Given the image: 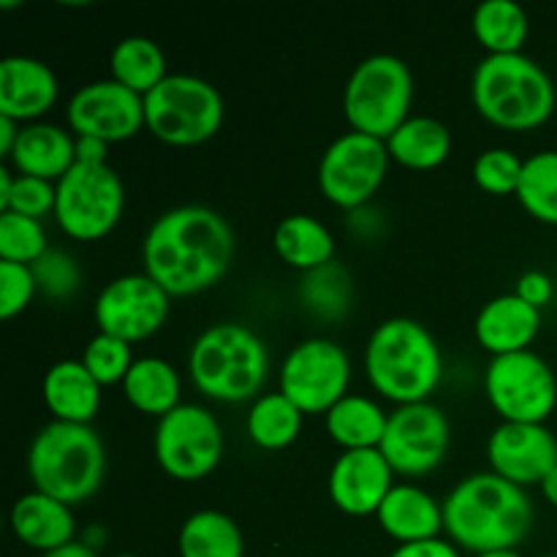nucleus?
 I'll return each instance as SVG.
<instances>
[{
    "mask_svg": "<svg viewBox=\"0 0 557 557\" xmlns=\"http://www.w3.org/2000/svg\"><path fill=\"white\" fill-rule=\"evenodd\" d=\"M234 248V232L221 212L205 205H180L147 228L141 261L169 297H190L226 275Z\"/></svg>",
    "mask_w": 557,
    "mask_h": 557,
    "instance_id": "f257e3e1",
    "label": "nucleus"
},
{
    "mask_svg": "<svg viewBox=\"0 0 557 557\" xmlns=\"http://www.w3.org/2000/svg\"><path fill=\"white\" fill-rule=\"evenodd\" d=\"M533 504L525 487L498 473H471L444 498V531L473 555L517 549L531 533Z\"/></svg>",
    "mask_w": 557,
    "mask_h": 557,
    "instance_id": "f03ea898",
    "label": "nucleus"
},
{
    "mask_svg": "<svg viewBox=\"0 0 557 557\" xmlns=\"http://www.w3.org/2000/svg\"><path fill=\"white\" fill-rule=\"evenodd\" d=\"M364 373L379 395L397 406L424 403L444 375V357L433 332L397 315L381 321L364 348Z\"/></svg>",
    "mask_w": 557,
    "mask_h": 557,
    "instance_id": "7ed1b4c3",
    "label": "nucleus"
},
{
    "mask_svg": "<svg viewBox=\"0 0 557 557\" xmlns=\"http://www.w3.org/2000/svg\"><path fill=\"white\" fill-rule=\"evenodd\" d=\"M471 98L484 120L506 131H531L555 112V85L525 52L487 54L471 79Z\"/></svg>",
    "mask_w": 557,
    "mask_h": 557,
    "instance_id": "20e7f679",
    "label": "nucleus"
},
{
    "mask_svg": "<svg viewBox=\"0 0 557 557\" xmlns=\"http://www.w3.org/2000/svg\"><path fill=\"white\" fill-rule=\"evenodd\" d=\"M188 370L196 389L218 403L256 400L270 373V351L250 326L212 324L194 341Z\"/></svg>",
    "mask_w": 557,
    "mask_h": 557,
    "instance_id": "39448f33",
    "label": "nucleus"
},
{
    "mask_svg": "<svg viewBox=\"0 0 557 557\" xmlns=\"http://www.w3.org/2000/svg\"><path fill=\"white\" fill-rule=\"evenodd\" d=\"M27 473L33 487L63 500L85 504L98 493L107 473V449L90 424L49 422L38 430L27 451Z\"/></svg>",
    "mask_w": 557,
    "mask_h": 557,
    "instance_id": "423d86ee",
    "label": "nucleus"
},
{
    "mask_svg": "<svg viewBox=\"0 0 557 557\" xmlns=\"http://www.w3.org/2000/svg\"><path fill=\"white\" fill-rule=\"evenodd\" d=\"M413 74L397 54H370L351 71L343 90V112L351 131L386 141L408 117Z\"/></svg>",
    "mask_w": 557,
    "mask_h": 557,
    "instance_id": "0eeeda50",
    "label": "nucleus"
},
{
    "mask_svg": "<svg viewBox=\"0 0 557 557\" xmlns=\"http://www.w3.org/2000/svg\"><path fill=\"white\" fill-rule=\"evenodd\" d=\"M223 96L196 74H169L145 96V125L174 147L201 145L221 131Z\"/></svg>",
    "mask_w": 557,
    "mask_h": 557,
    "instance_id": "6e6552de",
    "label": "nucleus"
},
{
    "mask_svg": "<svg viewBox=\"0 0 557 557\" xmlns=\"http://www.w3.org/2000/svg\"><path fill=\"white\" fill-rule=\"evenodd\" d=\"M54 185V221L69 237L92 243L107 237L123 218V180L109 163L76 161Z\"/></svg>",
    "mask_w": 557,
    "mask_h": 557,
    "instance_id": "1a4fd4ad",
    "label": "nucleus"
},
{
    "mask_svg": "<svg viewBox=\"0 0 557 557\" xmlns=\"http://www.w3.org/2000/svg\"><path fill=\"white\" fill-rule=\"evenodd\" d=\"M156 460L177 482H199L210 476L223 457V430L215 413L194 403H180L158 419L152 435Z\"/></svg>",
    "mask_w": 557,
    "mask_h": 557,
    "instance_id": "9d476101",
    "label": "nucleus"
},
{
    "mask_svg": "<svg viewBox=\"0 0 557 557\" xmlns=\"http://www.w3.org/2000/svg\"><path fill=\"white\" fill-rule=\"evenodd\" d=\"M484 392L504 422L544 424L557 406V379L533 351L493 357L484 373Z\"/></svg>",
    "mask_w": 557,
    "mask_h": 557,
    "instance_id": "9b49d317",
    "label": "nucleus"
},
{
    "mask_svg": "<svg viewBox=\"0 0 557 557\" xmlns=\"http://www.w3.org/2000/svg\"><path fill=\"white\" fill-rule=\"evenodd\" d=\"M389 158L386 141L375 136L359 131L337 136L319 161L321 194L343 210H359L384 183Z\"/></svg>",
    "mask_w": 557,
    "mask_h": 557,
    "instance_id": "f8f14e48",
    "label": "nucleus"
},
{
    "mask_svg": "<svg viewBox=\"0 0 557 557\" xmlns=\"http://www.w3.org/2000/svg\"><path fill=\"white\" fill-rule=\"evenodd\" d=\"M348 384L351 359L326 337H308L283 359L281 392L302 413H326L348 395Z\"/></svg>",
    "mask_w": 557,
    "mask_h": 557,
    "instance_id": "ddd939ff",
    "label": "nucleus"
},
{
    "mask_svg": "<svg viewBox=\"0 0 557 557\" xmlns=\"http://www.w3.org/2000/svg\"><path fill=\"white\" fill-rule=\"evenodd\" d=\"M449 441L451 428L446 413L424 400L411 403V406H397V411L389 413L379 449L395 473L424 476L444 462Z\"/></svg>",
    "mask_w": 557,
    "mask_h": 557,
    "instance_id": "4468645a",
    "label": "nucleus"
},
{
    "mask_svg": "<svg viewBox=\"0 0 557 557\" xmlns=\"http://www.w3.org/2000/svg\"><path fill=\"white\" fill-rule=\"evenodd\" d=\"M169 292L147 272L120 275L96 297V324L103 335L125 343L156 335L169 319Z\"/></svg>",
    "mask_w": 557,
    "mask_h": 557,
    "instance_id": "2eb2a0df",
    "label": "nucleus"
},
{
    "mask_svg": "<svg viewBox=\"0 0 557 557\" xmlns=\"http://www.w3.org/2000/svg\"><path fill=\"white\" fill-rule=\"evenodd\" d=\"M69 125L76 136L107 145L125 141L145 125V96L117 79H98L79 87L69 101Z\"/></svg>",
    "mask_w": 557,
    "mask_h": 557,
    "instance_id": "dca6fc26",
    "label": "nucleus"
},
{
    "mask_svg": "<svg viewBox=\"0 0 557 557\" xmlns=\"http://www.w3.org/2000/svg\"><path fill=\"white\" fill-rule=\"evenodd\" d=\"M493 473L528 487L542 484L557 466V438L547 424L500 422L487 441Z\"/></svg>",
    "mask_w": 557,
    "mask_h": 557,
    "instance_id": "f3484780",
    "label": "nucleus"
},
{
    "mask_svg": "<svg viewBox=\"0 0 557 557\" xmlns=\"http://www.w3.org/2000/svg\"><path fill=\"white\" fill-rule=\"evenodd\" d=\"M395 471L381 455V449H354L343 451L335 462L326 484H330V498L341 511L351 517L375 515L395 487L392 482Z\"/></svg>",
    "mask_w": 557,
    "mask_h": 557,
    "instance_id": "a211bd4d",
    "label": "nucleus"
},
{
    "mask_svg": "<svg viewBox=\"0 0 557 557\" xmlns=\"http://www.w3.org/2000/svg\"><path fill=\"white\" fill-rule=\"evenodd\" d=\"M58 76L44 60L9 54L0 60V114L16 120H36L58 101Z\"/></svg>",
    "mask_w": 557,
    "mask_h": 557,
    "instance_id": "6ab92c4d",
    "label": "nucleus"
},
{
    "mask_svg": "<svg viewBox=\"0 0 557 557\" xmlns=\"http://www.w3.org/2000/svg\"><path fill=\"white\" fill-rule=\"evenodd\" d=\"M476 337L493 357L528 351L542 330V310L528 305L517 294L490 299L476 315Z\"/></svg>",
    "mask_w": 557,
    "mask_h": 557,
    "instance_id": "aec40b11",
    "label": "nucleus"
},
{
    "mask_svg": "<svg viewBox=\"0 0 557 557\" xmlns=\"http://www.w3.org/2000/svg\"><path fill=\"white\" fill-rule=\"evenodd\" d=\"M375 517L386 536L400 544L428 542L444 531V504L417 484H395Z\"/></svg>",
    "mask_w": 557,
    "mask_h": 557,
    "instance_id": "412c9836",
    "label": "nucleus"
},
{
    "mask_svg": "<svg viewBox=\"0 0 557 557\" xmlns=\"http://www.w3.org/2000/svg\"><path fill=\"white\" fill-rule=\"evenodd\" d=\"M11 531L30 549H38L41 555L52 553L74 542V511L63 500L33 490L16 498L11 509Z\"/></svg>",
    "mask_w": 557,
    "mask_h": 557,
    "instance_id": "4be33fe9",
    "label": "nucleus"
},
{
    "mask_svg": "<svg viewBox=\"0 0 557 557\" xmlns=\"http://www.w3.org/2000/svg\"><path fill=\"white\" fill-rule=\"evenodd\" d=\"M16 174L58 183L76 163V136L52 123H30L20 131L9 156Z\"/></svg>",
    "mask_w": 557,
    "mask_h": 557,
    "instance_id": "5701e85b",
    "label": "nucleus"
},
{
    "mask_svg": "<svg viewBox=\"0 0 557 557\" xmlns=\"http://www.w3.org/2000/svg\"><path fill=\"white\" fill-rule=\"evenodd\" d=\"M44 403L58 422L90 424L101 408V384L82 364V359L54 362L44 375Z\"/></svg>",
    "mask_w": 557,
    "mask_h": 557,
    "instance_id": "b1692460",
    "label": "nucleus"
},
{
    "mask_svg": "<svg viewBox=\"0 0 557 557\" xmlns=\"http://www.w3.org/2000/svg\"><path fill=\"white\" fill-rule=\"evenodd\" d=\"M272 245L288 267L302 272L319 270V267L330 264L335 256V237L326 223L313 215L283 218L272 234Z\"/></svg>",
    "mask_w": 557,
    "mask_h": 557,
    "instance_id": "393cba45",
    "label": "nucleus"
},
{
    "mask_svg": "<svg viewBox=\"0 0 557 557\" xmlns=\"http://www.w3.org/2000/svg\"><path fill=\"white\" fill-rule=\"evenodd\" d=\"M389 413L364 395H346L326 411V433L343 451L379 449L384 441Z\"/></svg>",
    "mask_w": 557,
    "mask_h": 557,
    "instance_id": "a878e982",
    "label": "nucleus"
},
{
    "mask_svg": "<svg viewBox=\"0 0 557 557\" xmlns=\"http://www.w3.org/2000/svg\"><path fill=\"white\" fill-rule=\"evenodd\" d=\"M123 392L131 406L150 417H166L169 411L180 406V373L174 364L161 357H141L131 364L128 375L123 381Z\"/></svg>",
    "mask_w": 557,
    "mask_h": 557,
    "instance_id": "bb28decb",
    "label": "nucleus"
},
{
    "mask_svg": "<svg viewBox=\"0 0 557 557\" xmlns=\"http://www.w3.org/2000/svg\"><path fill=\"white\" fill-rule=\"evenodd\" d=\"M386 150L397 163L408 169H435L449 158L451 134L441 120L428 114H411L386 139Z\"/></svg>",
    "mask_w": 557,
    "mask_h": 557,
    "instance_id": "cd10ccee",
    "label": "nucleus"
},
{
    "mask_svg": "<svg viewBox=\"0 0 557 557\" xmlns=\"http://www.w3.org/2000/svg\"><path fill=\"white\" fill-rule=\"evenodd\" d=\"M177 549L180 557H245V539L232 517L201 509L180 528Z\"/></svg>",
    "mask_w": 557,
    "mask_h": 557,
    "instance_id": "c85d7f7f",
    "label": "nucleus"
},
{
    "mask_svg": "<svg viewBox=\"0 0 557 557\" xmlns=\"http://www.w3.org/2000/svg\"><path fill=\"white\" fill-rule=\"evenodd\" d=\"M302 419L305 413L283 392H267V395H259L253 400L245 428H248L250 441L259 449L277 451L286 449L299 438Z\"/></svg>",
    "mask_w": 557,
    "mask_h": 557,
    "instance_id": "c756f323",
    "label": "nucleus"
},
{
    "mask_svg": "<svg viewBox=\"0 0 557 557\" xmlns=\"http://www.w3.org/2000/svg\"><path fill=\"white\" fill-rule=\"evenodd\" d=\"M109 65H112V79L131 87L139 96L156 90L169 76L166 54L147 36H128L114 44L112 54H109Z\"/></svg>",
    "mask_w": 557,
    "mask_h": 557,
    "instance_id": "7c9ffc66",
    "label": "nucleus"
},
{
    "mask_svg": "<svg viewBox=\"0 0 557 557\" xmlns=\"http://www.w3.org/2000/svg\"><path fill=\"white\" fill-rule=\"evenodd\" d=\"M528 27L531 22L525 9L515 0H484L473 11V36L487 49V54L522 52Z\"/></svg>",
    "mask_w": 557,
    "mask_h": 557,
    "instance_id": "2f4dec72",
    "label": "nucleus"
},
{
    "mask_svg": "<svg viewBox=\"0 0 557 557\" xmlns=\"http://www.w3.org/2000/svg\"><path fill=\"white\" fill-rule=\"evenodd\" d=\"M517 199L536 221L557 226V150L525 158Z\"/></svg>",
    "mask_w": 557,
    "mask_h": 557,
    "instance_id": "473e14b6",
    "label": "nucleus"
},
{
    "mask_svg": "<svg viewBox=\"0 0 557 557\" xmlns=\"http://www.w3.org/2000/svg\"><path fill=\"white\" fill-rule=\"evenodd\" d=\"M302 297L310 310H315L324 319H337L351 308L348 305L351 302V277L346 275L341 264L330 261L319 270L305 272Z\"/></svg>",
    "mask_w": 557,
    "mask_h": 557,
    "instance_id": "72a5a7b5",
    "label": "nucleus"
},
{
    "mask_svg": "<svg viewBox=\"0 0 557 557\" xmlns=\"http://www.w3.org/2000/svg\"><path fill=\"white\" fill-rule=\"evenodd\" d=\"M47 250V232L41 221L16 215V212H0V259L36 264Z\"/></svg>",
    "mask_w": 557,
    "mask_h": 557,
    "instance_id": "f704fd0d",
    "label": "nucleus"
},
{
    "mask_svg": "<svg viewBox=\"0 0 557 557\" xmlns=\"http://www.w3.org/2000/svg\"><path fill=\"white\" fill-rule=\"evenodd\" d=\"M134 354H131V343L120 341V337L103 335L98 332L82 351V364L90 370L92 379L98 384H123L128 375L131 364H134Z\"/></svg>",
    "mask_w": 557,
    "mask_h": 557,
    "instance_id": "c9c22d12",
    "label": "nucleus"
},
{
    "mask_svg": "<svg viewBox=\"0 0 557 557\" xmlns=\"http://www.w3.org/2000/svg\"><path fill=\"white\" fill-rule=\"evenodd\" d=\"M522 166H525V161H522L517 152L506 150V147H493V150H484L482 156L476 158V163H473V180H476L479 188L487 190V194L517 196Z\"/></svg>",
    "mask_w": 557,
    "mask_h": 557,
    "instance_id": "e433bc0d",
    "label": "nucleus"
},
{
    "mask_svg": "<svg viewBox=\"0 0 557 557\" xmlns=\"http://www.w3.org/2000/svg\"><path fill=\"white\" fill-rule=\"evenodd\" d=\"M54 199H58V185L54 183L41 177H27V174H16L9 196L0 201V212H16V215L41 221L47 212H54Z\"/></svg>",
    "mask_w": 557,
    "mask_h": 557,
    "instance_id": "4c0bfd02",
    "label": "nucleus"
},
{
    "mask_svg": "<svg viewBox=\"0 0 557 557\" xmlns=\"http://www.w3.org/2000/svg\"><path fill=\"white\" fill-rule=\"evenodd\" d=\"M38 283L30 264L0 261V319H14L36 297Z\"/></svg>",
    "mask_w": 557,
    "mask_h": 557,
    "instance_id": "58836bf2",
    "label": "nucleus"
},
{
    "mask_svg": "<svg viewBox=\"0 0 557 557\" xmlns=\"http://www.w3.org/2000/svg\"><path fill=\"white\" fill-rule=\"evenodd\" d=\"M33 267L38 288L49 297H71L79 288V267L63 250H47Z\"/></svg>",
    "mask_w": 557,
    "mask_h": 557,
    "instance_id": "ea45409f",
    "label": "nucleus"
},
{
    "mask_svg": "<svg viewBox=\"0 0 557 557\" xmlns=\"http://www.w3.org/2000/svg\"><path fill=\"white\" fill-rule=\"evenodd\" d=\"M517 297L525 299L528 305H533V308L542 310L544 305H549V299H553L555 294V286H553V277L547 275V272H539V270H531L525 272V275L517 281Z\"/></svg>",
    "mask_w": 557,
    "mask_h": 557,
    "instance_id": "a19ab883",
    "label": "nucleus"
},
{
    "mask_svg": "<svg viewBox=\"0 0 557 557\" xmlns=\"http://www.w3.org/2000/svg\"><path fill=\"white\" fill-rule=\"evenodd\" d=\"M389 557H460V549L444 539H428V542L400 544Z\"/></svg>",
    "mask_w": 557,
    "mask_h": 557,
    "instance_id": "79ce46f5",
    "label": "nucleus"
},
{
    "mask_svg": "<svg viewBox=\"0 0 557 557\" xmlns=\"http://www.w3.org/2000/svg\"><path fill=\"white\" fill-rule=\"evenodd\" d=\"M109 145L101 139H87V136H76V161L87 163H109L107 161Z\"/></svg>",
    "mask_w": 557,
    "mask_h": 557,
    "instance_id": "37998d69",
    "label": "nucleus"
},
{
    "mask_svg": "<svg viewBox=\"0 0 557 557\" xmlns=\"http://www.w3.org/2000/svg\"><path fill=\"white\" fill-rule=\"evenodd\" d=\"M20 123L11 117H5V114H0V156L9 158L11 150H14L16 139H20Z\"/></svg>",
    "mask_w": 557,
    "mask_h": 557,
    "instance_id": "c03bdc74",
    "label": "nucleus"
},
{
    "mask_svg": "<svg viewBox=\"0 0 557 557\" xmlns=\"http://www.w3.org/2000/svg\"><path fill=\"white\" fill-rule=\"evenodd\" d=\"M41 557H98V555L92 553V549L87 547V544L71 542V544H65V547L52 549V553H44Z\"/></svg>",
    "mask_w": 557,
    "mask_h": 557,
    "instance_id": "a18cd8bd",
    "label": "nucleus"
},
{
    "mask_svg": "<svg viewBox=\"0 0 557 557\" xmlns=\"http://www.w3.org/2000/svg\"><path fill=\"white\" fill-rule=\"evenodd\" d=\"M542 493H544V498L549 500V504L557 506V466L547 473V479L542 482Z\"/></svg>",
    "mask_w": 557,
    "mask_h": 557,
    "instance_id": "49530a36",
    "label": "nucleus"
},
{
    "mask_svg": "<svg viewBox=\"0 0 557 557\" xmlns=\"http://www.w3.org/2000/svg\"><path fill=\"white\" fill-rule=\"evenodd\" d=\"M473 557H522L517 549H500V553H482V555H473Z\"/></svg>",
    "mask_w": 557,
    "mask_h": 557,
    "instance_id": "de8ad7c7",
    "label": "nucleus"
},
{
    "mask_svg": "<svg viewBox=\"0 0 557 557\" xmlns=\"http://www.w3.org/2000/svg\"><path fill=\"white\" fill-rule=\"evenodd\" d=\"M114 557H141V555H131V553H123V555H114Z\"/></svg>",
    "mask_w": 557,
    "mask_h": 557,
    "instance_id": "09e8293b",
    "label": "nucleus"
},
{
    "mask_svg": "<svg viewBox=\"0 0 557 557\" xmlns=\"http://www.w3.org/2000/svg\"><path fill=\"white\" fill-rule=\"evenodd\" d=\"M542 557H557V555H542Z\"/></svg>",
    "mask_w": 557,
    "mask_h": 557,
    "instance_id": "8fccbe9b",
    "label": "nucleus"
}]
</instances>
